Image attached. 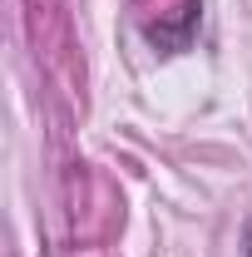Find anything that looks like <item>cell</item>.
Masks as SVG:
<instances>
[{
    "label": "cell",
    "instance_id": "cell-1",
    "mask_svg": "<svg viewBox=\"0 0 252 257\" xmlns=\"http://www.w3.org/2000/svg\"><path fill=\"white\" fill-rule=\"evenodd\" d=\"M242 257H252V223H247V232H242Z\"/></svg>",
    "mask_w": 252,
    "mask_h": 257
}]
</instances>
